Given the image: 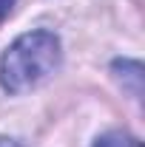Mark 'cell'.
Instances as JSON below:
<instances>
[{
  "instance_id": "cell-1",
  "label": "cell",
  "mask_w": 145,
  "mask_h": 147,
  "mask_svg": "<svg viewBox=\"0 0 145 147\" xmlns=\"http://www.w3.org/2000/svg\"><path fill=\"white\" fill-rule=\"evenodd\" d=\"M63 48L54 31H29L0 57V85L9 93H26L60 68Z\"/></svg>"
},
{
  "instance_id": "cell-3",
  "label": "cell",
  "mask_w": 145,
  "mask_h": 147,
  "mask_svg": "<svg viewBox=\"0 0 145 147\" xmlns=\"http://www.w3.org/2000/svg\"><path fill=\"white\" fill-rule=\"evenodd\" d=\"M12 6H14V0H0V20H6V17H9Z\"/></svg>"
},
{
  "instance_id": "cell-2",
  "label": "cell",
  "mask_w": 145,
  "mask_h": 147,
  "mask_svg": "<svg viewBox=\"0 0 145 147\" xmlns=\"http://www.w3.org/2000/svg\"><path fill=\"white\" fill-rule=\"evenodd\" d=\"M94 147H142L140 144V139H134L131 133H122V130H111L105 136H100Z\"/></svg>"
},
{
  "instance_id": "cell-4",
  "label": "cell",
  "mask_w": 145,
  "mask_h": 147,
  "mask_svg": "<svg viewBox=\"0 0 145 147\" xmlns=\"http://www.w3.org/2000/svg\"><path fill=\"white\" fill-rule=\"evenodd\" d=\"M0 147H26L23 142H17V139H9V136H0Z\"/></svg>"
}]
</instances>
